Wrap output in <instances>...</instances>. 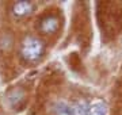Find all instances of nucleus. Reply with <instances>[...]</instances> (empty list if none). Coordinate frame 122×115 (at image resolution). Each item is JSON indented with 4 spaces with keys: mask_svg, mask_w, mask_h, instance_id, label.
I'll return each mask as SVG.
<instances>
[{
    "mask_svg": "<svg viewBox=\"0 0 122 115\" xmlns=\"http://www.w3.org/2000/svg\"><path fill=\"white\" fill-rule=\"evenodd\" d=\"M26 95H25V92H23L22 89H14V91H11V92L8 93V100L10 103H11V106L14 107V108H16V110H20L23 106H25V103H26Z\"/></svg>",
    "mask_w": 122,
    "mask_h": 115,
    "instance_id": "3",
    "label": "nucleus"
},
{
    "mask_svg": "<svg viewBox=\"0 0 122 115\" xmlns=\"http://www.w3.org/2000/svg\"><path fill=\"white\" fill-rule=\"evenodd\" d=\"M33 11V4L29 1H19L12 7V12L15 16H26Z\"/></svg>",
    "mask_w": 122,
    "mask_h": 115,
    "instance_id": "5",
    "label": "nucleus"
},
{
    "mask_svg": "<svg viewBox=\"0 0 122 115\" xmlns=\"http://www.w3.org/2000/svg\"><path fill=\"white\" fill-rule=\"evenodd\" d=\"M22 57L27 61H35L44 53V43L42 41L34 37H27L25 38L22 43Z\"/></svg>",
    "mask_w": 122,
    "mask_h": 115,
    "instance_id": "1",
    "label": "nucleus"
},
{
    "mask_svg": "<svg viewBox=\"0 0 122 115\" xmlns=\"http://www.w3.org/2000/svg\"><path fill=\"white\" fill-rule=\"evenodd\" d=\"M54 115H76L75 103L71 104L68 102H57L53 107Z\"/></svg>",
    "mask_w": 122,
    "mask_h": 115,
    "instance_id": "4",
    "label": "nucleus"
},
{
    "mask_svg": "<svg viewBox=\"0 0 122 115\" xmlns=\"http://www.w3.org/2000/svg\"><path fill=\"white\" fill-rule=\"evenodd\" d=\"M106 114H107V107L100 100H96V102H94L92 104L88 106L87 115H106Z\"/></svg>",
    "mask_w": 122,
    "mask_h": 115,
    "instance_id": "6",
    "label": "nucleus"
},
{
    "mask_svg": "<svg viewBox=\"0 0 122 115\" xmlns=\"http://www.w3.org/2000/svg\"><path fill=\"white\" fill-rule=\"evenodd\" d=\"M69 64H71V67L73 68V69H76L77 67H80V61H79V56L77 54H71V57H69Z\"/></svg>",
    "mask_w": 122,
    "mask_h": 115,
    "instance_id": "7",
    "label": "nucleus"
},
{
    "mask_svg": "<svg viewBox=\"0 0 122 115\" xmlns=\"http://www.w3.org/2000/svg\"><path fill=\"white\" fill-rule=\"evenodd\" d=\"M58 19L54 15H49L46 18H44L41 20V24H39V30L45 33V34H53L56 33L57 29H58Z\"/></svg>",
    "mask_w": 122,
    "mask_h": 115,
    "instance_id": "2",
    "label": "nucleus"
}]
</instances>
